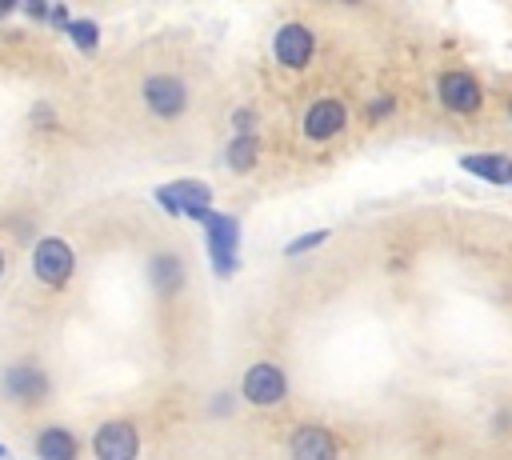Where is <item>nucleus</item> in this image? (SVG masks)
Wrapping results in <instances>:
<instances>
[{"instance_id": "1", "label": "nucleus", "mask_w": 512, "mask_h": 460, "mask_svg": "<svg viewBox=\"0 0 512 460\" xmlns=\"http://www.w3.org/2000/svg\"><path fill=\"white\" fill-rule=\"evenodd\" d=\"M200 228L208 240V260H212L216 280H228L240 264V220L232 212H204Z\"/></svg>"}, {"instance_id": "2", "label": "nucleus", "mask_w": 512, "mask_h": 460, "mask_svg": "<svg viewBox=\"0 0 512 460\" xmlns=\"http://www.w3.org/2000/svg\"><path fill=\"white\" fill-rule=\"evenodd\" d=\"M140 100L156 120H180L188 112L192 92L176 72H148L140 84Z\"/></svg>"}, {"instance_id": "3", "label": "nucleus", "mask_w": 512, "mask_h": 460, "mask_svg": "<svg viewBox=\"0 0 512 460\" xmlns=\"http://www.w3.org/2000/svg\"><path fill=\"white\" fill-rule=\"evenodd\" d=\"M32 272L44 288H64L76 272V252L64 236H40L32 248Z\"/></svg>"}, {"instance_id": "4", "label": "nucleus", "mask_w": 512, "mask_h": 460, "mask_svg": "<svg viewBox=\"0 0 512 460\" xmlns=\"http://www.w3.org/2000/svg\"><path fill=\"white\" fill-rule=\"evenodd\" d=\"M240 396H244L248 404H256V408H276V404L288 396V376H284V368L272 364V360L248 364V372H244V380H240Z\"/></svg>"}, {"instance_id": "5", "label": "nucleus", "mask_w": 512, "mask_h": 460, "mask_svg": "<svg viewBox=\"0 0 512 460\" xmlns=\"http://www.w3.org/2000/svg\"><path fill=\"white\" fill-rule=\"evenodd\" d=\"M436 100H440L452 116H472V112H480V104H484V88H480V80H476L472 72L448 68V72H440V80H436Z\"/></svg>"}, {"instance_id": "6", "label": "nucleus", "mask_w": 512, "mask_h": 460, "mask_svg": "<svg viewBox=\"0 0 512 460\" xmlns=\"http://www.w3.org/2000/svg\"><path fill=\"white\" fill-rule=\"evenodd\" d=\"M0 392L16 404H40L52 392V380L36 360H16L0 372Z\"/></svg>"}, {"instance_id": "7", "label": "nucleus", "mask_w": 512, "mask_h": 460, "mask_svg": "<svg viewBox=\"0 0 512 460\" xmlns=\"http://www.w3.org/2000/svg\"><path fill=\"white\" fill-rule=\"evenodd\" d=\"M312 52H316V32H312L308 24L288 20V24L276 28V36H272V56H276L280 68L300 72V68H308Z\"/></svg>"}, {"instance_id": "8", "label": "nucleus", "mask_w": 512, "mask_h": 460, "mask_svg": "<svg viewBox=\"0 0 512 460\" xmlns=\"http://www.w3.org/2000/svg\"><path fill=\"white\" fill-rule=\"evenodd\" d=\"M92 456L96 460H136L140 456V432L132 420H104L92 432Z\"/></svg>"}, {"instance_id": "9", "label": "nucleus", "mask_w": 512, "mask_h": 460, "mask_svg": "<svg viewBox=\"0 0 512 460\" xmlns=\"http://www.w3.org/2000/svg\"><path fill=\"white\" fill-rule=\"evenodd\" d=\"M300 128H304V136L316 140V144L340 136V132L348 128V108H344V100H332V96L312 100V104L304 108V124H300Z\"/></svg>"}, {"instance_id": "10", "label": "nucleus", "mask_w": 512, "mask_h": 460, "mask_svg": "<svg viewBox=\"0 0 512 460\" xmlns=\"http://www.w3.org/2000/svg\"><path fill=\"white\" fill-rule=\"evenodd\" d=\"M288 460H340V440L324 424H300L288 436Z\"/></svg>"}, {"instance_id": "11", "label": "nucleus", "mask_w": 512, "mask_h": 460, "mask_svg": "<svg viewBox=\"0 0 512 460\" xmlns=\"http://www.w3.org/2000/svg\"><path fill=\"white\" fill-rule=\"evenodd\" d=\"M148 280H152V288H156L164 300L180 296L184 284H188L184 256H180V252H152V260H148Z\"/></svg>"}, {"instance_id": "12", "label": "nucleus", "mask_w": 512, "mask_h": 460, "mask_svg": "<svg viewBox=\"0 0 512 460\" xmlns=\"http://www.w3.org/2000/svg\"><path fill=\"white\" fill-rule=\"evenodd\" d=\"M164 188L172 192L180 216H188L192 224H200V216L212 212V196H216L212 184H204V180H172V184H164Z\"/></svg>"}, {"instance_id": "13", "label": "nucleus", "mask_w": 512, "mask_h": 460, "mask_svg": "<svg viewBox=\"0 0 512 460\" xmlns=\"http://www.w3.org/2000/svg\"><path fill=\"white\" fill-rule=\"evenodd\" d=\"M460 168L484 184H512V156L508 152H464Z\"/></svg>"}, {"instance_id": "14", "label": "nucleus", "mask_w": 512, "mask_h": 460, "mask_svg": "<svg viewBox=\"0 0 512 460\" xmlns=\"http://www.w3.org/2000/svg\"><path fill=\"white\" fill-rule=\"evenodd\" d=\"M32 452H36V460H76L80 456V440L64 424H48V428L36 432Z\"/></svg>"}, {"instance_id": "15", "label": "nucleus", "mask_w": 512, "mask_h": 460, "mask_svg": "<svg viewBox=\"0 0 512 460\" xmlns=\"http://www.w3.org/2000/svg\"><path fill=\"white\" fill-rule=\"evenodd\" d=\"M224 160L232 172H252L256 160H260V140L256 136H232L228 148H224Z\"/></svg>"}, {"instance_id": "16", "label": "nucleus", "mask_w": 512, "mask_h": 460, "mask_svg": "<svg viewBox=\"0 0 512 460\" xmlns=\"http://www.w3.org/2000/svg\"><path fill=\"white\" fill-rule=\"evenodd\" d=\"M64 36H68L80 52H96V48H100V28H96V20H88V16H80V20L72 16V24L64 28Z\"/></svg>"}, {"instance_id": "17", "label": "nucleus", "mask_w": 512, "mask_h": 460, "mask_svg": "<svg viewBox=\"0 0 512 460\" xmlns=\"http://www.w3.org/2000/svg\"><path fill=\"white\" fill-rule=\"evenodd\" d=\"M328 236H332L328 228H316V232H300L296 240H288V244H284V256H304V252L320 248V244H324Z\"/></svg>"}, {"instance_id": "18", "label": "nucleus", "mask_w": 512, "mask_h": 460, "mask_svg": "<svg viewBox=\"0 0 512 460\" xmlns=\"http://www.w3.org/2000/svg\"><path fill=\"white\" fill-rule=\"evenodd\" d=\"M232 128H236V136H256L252 128H256V112L252 108H236L232 112Z\"/></svg>"}, {"instance_id": "19", "label": "nucleus", "mask_w": 512, "mask_h": 460, "mask_svg": "<svg viewBox=\"0 0 512 460\" xmlns=\"http://www.w3.org/2000/svg\"><path fill=\"white\" fill-rule=\"evenodd\" d=\"M152 196H156V204H160V208H164V212H168V216H180V208H176V200H172V192H168V188H164V184H160V188H156V192H152Z\"/></svg>"}, {"instance_id": "20", "label": "nucleus", "mask_w": 512, "mask_h": 460, "mask_svg": "<svg viewBox=\"0 0 512 460\" xmlns=\"http://www.w3.org/2000/svg\"><path fill=\"white\" fill-rule=\"evenodd\" d=\"M392 104H396L392 96H380V100H372V104H368V116H372V120H380V116H388V112H392Z\"/></svg>"}, {"instance_id": "21", "label": "nucleus", "mask_w": 512, "mask_h": 460, "mask_svg": "<svg viewBox=\"0 0 512 460\" xmlns=\"http://www.w3.org/2000/svg\"><path fill=\"white\" fill-rule=\"evenodd\" d=\"M48 20H52L56 28H68V24H72V12H68L64 4H56V8H48Z\"/></svg>"}, {"instance_id": "22", "label": "nucleus", "mask_w": 512, "mask_h": 460, "mask_svg": "<svg viewBox=\"0 0 512 460\" xmlns=\"http://www.w3.org/2000/svg\"><path fill=\"white\" fill-rule=\"evenodd\" d=\"M24 12H28L32 20H48V4H40V0H36V4H24Z\"/></svg>"}, {"instance_id": "23", "label": "nucleus", "mask_w": 512, "mask_h": 460, "mask_svg": "<svg viewBox=\"0 0 512 460\" xmlns=\"http://www.w3.org/2000/svg\"><path fill=\"white\" fill-rule=\"evenodd\" d=\"M212 412H216V416H220V412H232V400H228V396H216V400H212Z\"/></svg>"}, {"instance_id": "24", "label": "nucleus", "mask_w": 512, "mask_h": 460, "mask_svg": "<svg viewBox=\"0 0 512 460\" xmlns=\"http://www.w3.org/2000/svg\"><path fill=\"white\" fill-rule=\"evenodd\" d=\"M12 8H16V4H0V16H8V12H12Z\"/></svg>"}, {"instance_id": "25", "label": "nucleus", "mask_w": 512, "mask_h": 460, "mask_svg": "<svg viewBox=\"0 0 512 460\" xmlns=\"http://www.w3.org/2000/svg\"><path fill=\"white\" fill-rule=\"evenodd\" d=\"M0 460H8V444L4 440H0Z\"/></svg>"}, {"instance_id": "26", "label": "nucleus", "mask_w": 512, "mask_h": 460, "mask_svg": "<svg viewBox=\"0 0 512 460\" xmlns=\"http://www.w3.org/2000/svg\"><path fill=\"white\" fill-rule=\"evenodd\" d=\"M4 264H8V260H4V252H0V276H4Z\"/></svg>"}, {"instance_id": "27", "label": "nucleus", "mask_w": 512, "mask_h": 460, "mask_svg": "<svg viewBox=\"0 0 512 460\" xmlns=\"http://www.w3.org/2000/svg\"><path fill=\"white\" fill-rule=\"evenodd\" d=\"M508 116H512V104H508Z\"/></svg>"}]
</instances>
